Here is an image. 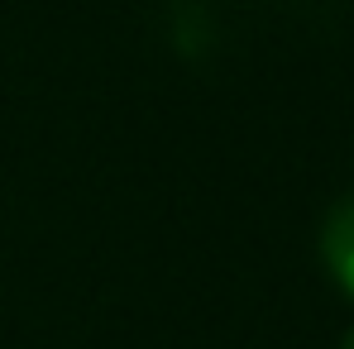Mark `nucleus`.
Returning <instances> with one entry per match:
<instances>
[{
  "instance_id": "f257e3e1",
  "label": "nucleus",
  "mask_w": 354,
  "mask_h": 349,
  "mask_svg": "<svg viewBox=\"0 0 354 349\" xmlns=\"http://www.w3.org/2000/svg\"><path fill=\"white\" fill-rule=\"evenodd\" d=\"M321 263H326V273L335 278V287L354 296V191H345L330 211H326V220H321Z\"/></svg>"
},
{
  "instance_id": "f03ea898",
  "label": "nucleus",
  "mask_w": 354,
  "mask_h": 349,
  "mask_svg": "<svg viewBox=\"0 0 354 349\" xmlns=\"http://www.w3.org/2000/svg\"><path fill=\"white\" fill-rule=\"evenodd\" d=\"M340 349H354V326L345 330V340H340Z\"/></svg>"
}]
</instances>
